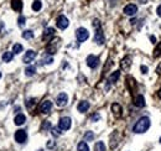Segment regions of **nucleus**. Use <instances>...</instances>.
Masks as SVG:
<instances>
[{"instance_id": "ea45409f", "label": "nucleus", "mask_w": 161, "mask_h": 151, "mask_svg": "<svg viewBox=\"0 0 161 151\" xmlns=\"http://www.w3.org/2000/svg\"><path fill=\"white\" fill-rule=\"evenodd\" d=\"M0 78H2V73H0Z\"/></svg>"}, {"instance_id": "0eeeda50", "label": "nucleus", "mask_w": 161, "mask_h": 151, "mask_svg": "<svg viewBox=\"0 0 161 151\" xmlns=\"http://www.w3.org/2000/svg\"><path fill=\"white\" fill-rule=\"evenodd\" d=\"M56 24H57V27L58 29H61V30H64V29H67L68 27V19H67L64 15H60L58 18H57V21H56Z\"/></svg>"}, {"instance_id": "ddd939ff", "label": "nucleus", "mask_w": 161, "mask_h": 151, "mask_svg": "<svg viewBox=\"0 0 161 151\" xmlns=\"http://www.w3.org/2000/svg\"><path fill=\"white\" fill-rule=\"evenodd\" d=\"M55 32H56V30L53 29V27H47V29H45V31H44L42 38L47 41V40H50L51 37H53V36H55Z\"/></svg>"}, {"instance_id": "7ed1b4c3", "label": "nucleus", "mask_w": 161, "mask_h": 151, "mask_svg": "<svg viewBox=\"0 0 161 151\" xmlns=\"http://www.w3.org/2000/svg\"><path fill=\"white\" fill-rule=\"evenodd\" d=\"M76 37L78 40V42H84V41L89 37V32L87 29H84V27H79V29H77V31H76Z\"/></svg>"}, {"instance_id": "423d86ee", "label": "nucleus", "mask_w": 161, "mask_h": 151, "mask_svg": "<svg viewBox=\"0 0 161 151\" xmlns=\"http://www.w3.org/2000/svg\"><path fill=\"white\" fill-rule=\"evenodd\" d=\"M26 139H28V134H26L25 130L20 129L15 133V141L19 143V144H24L26 141Z\"/></svg>"}, {"instance_id": "f8f14e48", "label": "nucleus", "mask_w": 161, "mask_h": 151, "mask_svg": "<svg viewBox=\"0 0 161 151\" xmlns=\"http://www.w3.org/2000/svg\"><path fill=\"white\" fill-rule=\"evenodd\" d=\"M51 109H52V102L50 100H45L41 107H40V112H41L42 114H48L51 112Z\"/></svg>"}, {"instance_id": "a19ab883", "label": "nucleus", "mask_w": 161, "mask_h": 151, "mask_svg": "<svg viewBox=\"0 0 161 151\" xmlns=\"http://www.w3.org/2000/svg\"><path fill=\"white\" fill-rule=\"evenodd\" d=\"M160 143H161V139H160Z\"/></svg>"}, {"instance_id": "1a4fd4ad", "label": "nucleus", "mask_w": 161, "mask_h": 151, "mask_svg": "<svg viewBox=\"0 0 161 151\" xmlns=\"http://www.w3.org/2000/svg\"><path fill=\"white\" fill-rule=\"evenodd\" d=\"M67 102H68V95H67L66 93H60L57 95V99H56V104L58 107H64L67 104Z\"/></svg>"}, {"instance_id": "f257e3e1", "label": "nucleus", "mask_w": 161, "mask_h": 151, "mask_svg": "<svg viewBox=\"0 0 161 151\" xmlns=\"http://www.w3.org/2000/svg\"><path fill=\"white\" fill-rule=\"evenodd\" d=\"M149 128H150V119L147 118V117H141L136 121V124L134 125L133 131L136 133V134H143V133H145Z\"/></svg>"}, {"instance_id": "c9c22d12", "label": "nucleus", "mask_w": 161, "mask_h": 151, "mask_svg": "<svg viewBox=\"0 0 161 151\" xmlns=\"http://www.w3.org/2000/svg\"><path fill=\"white\" fill-rule=\"evenodd\" d=\"M156 12H157V15L161 18V5H159V6H157V9H156Z\"/></svg>"}, {"instance_id": "58836bf2", "label": "nucleus", "mask_w": 161, "mask_h": 151, "mask_svg": "<svg viewBox=\"0 0 161 151\" xmlns=\"http://www.w3.org/2000/svg\"><path fill=\"white\" fill-rule=\"evenodd\" d=\"M159 95H160V98H161V90H160V92H159Z\"/></svg>"}, {"instance_id": "a211bd4d", "label": "nucleus", "mask_w": 161, "mask_h": 151, "mask_svg": "<svg viewBox=\"0 0 161 151\" xmlns=\"http://www.w3.org/2000/svg\"><path fill=\"white\" fill-rule=\"evenodd\" d=\"M11 8L15 11H21V9H22L21 0H11Z\"/></svg>"}, {"instance_id": "cd10ccee", "label": "nucleus", "mask_w": 161, "mask_h": 151, "mask_svg": "<svg viewBox=\"0 0 161 151\" xmlns=\"http://www.w3.org/2000/svg\"><path fill=\"white\" fill-rule=\"evenodd\" d=\"M93 138H94V134H93L92 131H87V133L84 134V140H86V141H92Z\"/></svg>"}, {"instance_id": "6e6552de", "label": "nucleus", "mask_w": 161, "mask_h": 151, "mask_svg": "<svg viewBox=\"0 0 161 151\" xmlns=\"http://www.w3.org/2000/svg\"><path fill=\"white\" fill-rule=\"evenodd\" d=\"M87 64H88V67H90V68H96V67H98V64H99V58L97 57V56H93V54H89V56L87 57Z\"/></svg>"}, {"instance_id": "bb28decb", "label": "nucleus", "mask_w": 161, "mask_h": 151, "mask_svg": "<svg viewBox=\"0 0 161 151\" xmlns=\"http://www.w3.org/2000/svg\"><path fill=\"white\" fill-rule=\"evenodd\" d=\"M12 52H14L15 54H18V53L22 52V46H21L20 44H15L14 46H12Z\"/></svg>"}, {"instance_id": "dca6fc26", "label": "nucleus", "mask_w": 161, "mask_h": 151, "mask_svg": "<svg viewBox=\"0 0 161 151\" xmlns=\"http://www.w3.org/2000/svg\"><path fill=\"white\" fill-rule=\"evenodd\" d=\"M130 66H131V58L130 57H125V58L122 60V62H120V67H122L123 70H125V71L129 70Z\"/></svg>"}, {"instance_id": "2eb2a0df", "label": "nucleus", "mask_w": 161, "mask_h": 151, "mask_svg": "<svg viewBox=\"0 0 161 151\" xmlns=\"http://www.w3.org/2000/svg\"><path fill=\"white\" fill-rule=\"evenodd\" d=\"M77 109H78V112L79 113H86L88 109H89V103L87 102V100H82L79 104H78V107H77Z\"/></svg>"}, {"instance_id": "f3484780", "label": "nucleus", "mask_w": 161, "mask_h": 151, "mask_svg": "<svg viewBox=\"0 0 161 151\" xmlns=\"http://www.w3.org/2000/svg\"><path fill=\"white\" fill-rule=\"evenodd\" d=\"M112 112L114 113V115H115L117 118H119L120 115H122V107H120L118 103L112 104Z\"/></svg>"}, {"instance_id": "c85d7f7f", "label": "nucleus", "mask_w": 161, "mask_h": 151, "mask_svg": "<svg viewBox=\"0 0 161 151\" xmlns=\"http://www.w3.org/2000/svg\"><path fill=\"white\" fill-rule=\"evenodd\" d=\"M51 133H52L53 136H60V135L62 134V131H61L60 128H52V129H51Z\"/></svg>"}, {"instance_id": "393cba45", "label": "nucleus", "mask_w": 161, "mask_h": 151, "mask_svg": "<svg viewBox=\"0 0 161 151\" xmlns=\"http://www.w3.org/2000/svg\"><path fill=\"white\" fill-rule=\"evenodd\" d=\"M22 37H24L25 40H31V38L34 37V32H32L31 30H25V31L22 32Z\"/></svg>"}, {"instance_id": "473e14b6", "label": "nucleus", "mask_w": 161, "mask_h": 151, "mask_svg": "<svg viewBox=\"0 0 161 151\" xmlns=\"http://www.w3.org/2000/svg\"><path fill=\"white\" fill-rule=\"evenodd\" d=\"M48 128H51V124H50V121H45L44 124H42V129L45 130V129H48Z\"/></svg>"}, {"instance_id": "c756f323", "label": "nucleus", "mask_w": 161, "mask_h": 151, "mask_svg": "<svg viewBox=\"0 0 161 151\" xmlns=\"http://www.w3.org/2000/svg\"><path fill=\"white\" fill-rule=\"evenodd\" d=\"M160 54H161V44H159L157 47L155 48V51H154V57H159Z\"/></svg>"}, {"instance_id": "4be33fe9", "label": "nucleus", "mask_w": 161, "mask_h": 151, "mask_svg": "<svg viewBox=\"0 0 161 151\" xmlns=\"http://www.w3.org/2000/svg\"><path fill=\"white\" fill-rule=\"evenodd\" d=\"M77 149H78V151H89V146L87 145L86 141H80V143L78 144Z\"/></svg>"}, {"instance_id": "2f4dec72", "label": "nucleus", "mask_w": 161, "mask_h": 151, "mask_svg": "<svg viewBox=\"0 0 161 151\" xmlns=\"http://www.w3.org/2000/svg\"><path fill=\"white\" fill-rule=\"evenodd\" d=\"M42 62L46 63V64H51V63L53 62V58H52V57H46V58L42 60Z\"/></svg>"}, {"instance_id": "a878e982", "label": "nucleus", "mask_w": 161, "mask_h": 151, "mask_svg": "<svg viewBox=\"0 0 161 151\" xmlns=\"http://www.w3.org/2000/svg\"><path fill=\"white\" fill-rule=\"evenodd\" d=\"M41 8H42V3L40 2V0H35L34 4H32V10L40 11V10H41Z\"/></svg>"}, {"instance_id": "9b49d317", "label": "nucleus", "mask_w": 161, "mask_h": 151, "mask_svg": "<svg viewBox=\"0 0 161 151\" xmlns=\"http://www.w3.org/2000/svg\"><path fill=\"white\" fill-rule=\"evenodd\" d=\"M35 57H36V52L32 51V50H29V51H26V53H25V56H24L22 61H24V63H31V62L34 61Z\"/></svg>"}, {"instance_id": "6ab92c4d", "label": "nucleus", "mask_w": 161, "mask_h": 151, "mask_svg": "<svg viewBox=\"0 0 161 151\" xmlns=\"http://www.w3.org/2000/svg\"><path fill=\"white\" fill-rule=\"evenodd\" d=\"M25 121H26V117L24 114H18L15 117V119H14V123H15L16 125H22Z\"/></svg>"}, {"instance_id": "4468645a", "label": "nucleus", "mask_w": 161, "mask_h": 151, "mask_svg": "<svg viewBox=\"0 0 161 151\" xmlns=\"http://www.w3.org/2000/svg\"><path fill=\"white\" fill-rule=\"evenodd\" d=\"M134 105L138 107V108H144L145 107V98L143 97L141 94L136 95V97L134 98Z\"/></svg>"}, {"instance_id": "5701e85b", "label": "nucleus", "mask_w": 161, "mask_h": 151, "mask_svg": "<svg viewBox=\"0 0 161 151\" xmlns=\"http://www.w3.org/2000/svg\"><path fill=\"white\" fill-rule=\"evenodd\" d=\"M119 77H120V72H119V71H115V72L110 76V78H109L108 82H109V83H115V82L119 79Z\"/></svg>"}, {"instance_id": "e433bc0d", "label": "nucleus", "mask_w": 161, "mask_h": 151, "mask_svg": "<svg viewBox=\"0 0 161 151\" xmlns=\"http://www.w3.org/2000/svg\"><path fill=\"white\" fill-rule=\"evenodd\" d=\"M150 40L153 41V44H155V42H156V38H155L154 36H151V37H150Z\"/></svg>"}, {"instance_id": "7c9ffc66", "label": "nucleus", "mask_w": 161, "mask_h": 151, "mask_svg": "<svg viewBox=\"0 0 161 151\" xmlns=\"http://www.w3.org/2000/svg\"><path fill=\"white\" fill-rule=\"evenodd\" d=\"M25 21H26V19L21 15V16H19V19H18V22H19V26L20 27H22L24 25H25Z\"/></svg>"}, {"instance_id": "aec40b11", "label": "nucleus", "mask_w": 161, "mask_h": 151, "mask_svg": "<svg viewBox=\"0 0 161 151\" xmlns=\"http://www.w3.org/2000/svg\"><path fill=\"white\" fill-rule=\"evenodd\" d=\"M2 58L4 62H10L12 58H14V52H4Z\"/></svg>"}, {"instance_id": "20e7f679", "label": "nucleus", "mask_w": 161, "mask_h": 151, "mask_svg": "<svg viewBox=\"0 0 161 151\" xmlns=\"http://www.w3.org/2000/svg\"><path fill=\"white\" fill-rule=\"evenodd\" d=\"M71 124H72L71 118H68V117H63V118H61L60 121H58V128H60L61 130L66 131V130H68V129L71 128Z\"/></svg>"}, {"instance_id": "b1692460", "label": "nucleus", "mask_w": 161, "mask_h": 151, "mask_svg": "<svg viewBox=\"0 0 161 151\" xmlns=\"http://www.w3.org/2000/svg\"><path fill=\"white\" fill-rule=\"evenodd\" d=\"M94 151H105V145L103 141H98L94 145Z\"/></svg>"}, {"instance_id": "4c0bfd02", "label": "nucleus", "mask_w": 161, "mask_h": 151, "mask_svg": "<svg viewBox=\"0 0 161 151\" xmlns=\"http://www.w3.org/2000/svg\"><path fill=\"white\" fill-rule=\"evenodd\" d=\"M47 146H48V147H52V146H55V143H53V144H52V143H48V145H47Z\"/></svg>"}, {"instance_id": "9d476101", "label": "nucleus", "mask_w": 161, "mask_h": 151, "mask_svg": "<svg viewBox=\"0 0 161 151\" xmlns=\"http://www.w3.org/2000/svg\"><path fill=\"white\" fill-rule=\"evenodd\" d=\"M136 11H138V6L135 4H129V5H126L124 8V14H125V15H128V16L135 15Z\"/></svg>"}, {"instance_id": "412c9836", "label": "nucleus", "mask_w": 161, "mask_h": 151, "mask_svg": "<svg viewBox=\"0 0 161 151\" xmlns=\"http://www.w3.org/2000/svg\"><path fill=\"white\" fill-rule=\"evenodd\" d=\"M35 73H36V67H35V66H29V67L25 70V74L28 76V77H31V76H34Z\"/></svg>"}, {"instance_id": "72a5a7b5", "label": "nucleus", "mask_w": 161, "mask_h": 151, "mask_svg": "<svg viewBox=\"0 0 161 151\" xmlns=\"http://www.w3.org/2000/svg\"><path fill=\"white\" fill-rule=\"evenodd\" d=\"M99 119H100V115L99 114H94V115L92 117V121H98Z\"/></svg>"}, {"instance_id": "39448f33", "label": "nucleus", "mask_w": 161, "mask_h": 151, "mask_svg": "<svg viewBox=\"0 0 161 151\" xmlns=\"http://www.w3.org/2000/svg\"><path fill=\"white\" fill-rule=\"evenodd\" d=\"M60 38H56V40H52L51 42L48 44V46H47V48H46V52L47 53H50V54H53V53H56V51H57V48H58V46H60Z\"/></svg>"}, {"instance_id": "f704fd0d", "label": "nucleus", "mask_w": 161, "mask_h": 151, "mask_svg": "<svg viewBox=\"0 0 161 151\" xmlns=\"http://www.w3.org/2000/svg\"><path fill=\"white\" fill-rule=\"evenodd\" d=\"M141 71H143V73H147V71H149V68H147L146 66H141Z\"/></svg>"}, {"instance_id": "f03ea898", "label": "nucleus", "mask_w": 161, "mask_h": 151, "mask_svg": "<svg viewBox=\"0 0 161 151\" xmlns=\"http://www.w3.org/2000/svg\"><path fill=\"white\" fill-rule=\"evenodd\" d=\"M93 26L96 29V34H94V42H97L98 45H103L104 41H105V37H104V34H103V30L100 27V22L98 19H96L93 21Z\"/></svg>"}]
</instances>
